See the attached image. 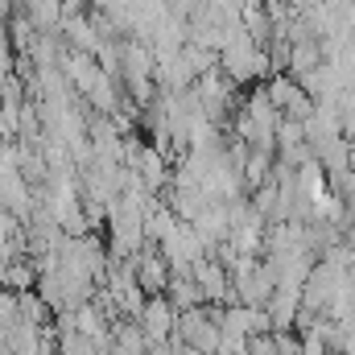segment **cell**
Here are the masks:
<instances>
[{"label":"cell","mask_w":355,"mask_h":355,"mask_svg":"<svg viewBox=\"0 0 355 355\" xmlns=\"http://www.w3.org/2000/svg\"><path fill=\"white\" fill-rule=\"evenodd\" d=\"M8 37H12V50H17V54H29V50H33V42H37L42 33L29 25V17H25V12H17V17L8 21Z\"/></svg>","instance_id":"9"},{"label":"cell","mask_w":355,"mask_h":355,"mask_svg":"<svg viewBox=\"0 0 355 355\" xmlns=\"http://www.w3.org/2000/svg\"><path fill=\"white\" fill-rule=\"evenodd\" d=\"M62 42H67V50H83V54H95L103 37L95 33L91 17H67V21H62Z\"/></svg>","instance_id":"7"},{"label":"cell","mask_w":355,"mask_h":355,"mask_svg":"<svg viewBox=\"0 0 355 355\" xmlns=\"http://www.w3.org/2000/svg\"><path fill=\"white\" fill-rule=\"evenodd\" d=\"M219 71H223V79L236 83V87H261L268 75H272L268 46H257L248 33L232 37V42L219 50Z\"/></svg>","instance_id":"1"},{"label":"cell","mask_w":355,"mask_h":355,"mask_svg":"<svg viewBox=\"0 0 355 355\" xmlns=\"http://www.w3.org/2000/svg\"><path fill=\"white\" fill-rule=\"evenodd\" d=\"M58 71L67 75V83L75 87L79 99H87L91 91H95V83L107 75V71L99 67V58H95V54H83V50H67V54H62V62H58Z\"/></svg>","instance_id":"5"},{"label":"cell","mask_w":355,"mask_h":355,"mask_svg":"<svg viewBox=\"0 0 355 355\" xmlns=\"http://www.w3.org/2000/svg\"><path fill=\"white\" fill-rule=\"evenodd\" d=\"M157 248H162V257L170 261L174 272H190L198 261H207V257H211V252H207V244H202V236H198L190 223H182V219L166 232V240H162Z\"/></svg>","instance_id":"2"},{"label":"cell","mask_w":355,"mask_h":355,"mask_svg":"<svg viewBox=\"0 0 355 355\" xmlns=\"http://www.w3.org/2000/svg\"><path fill=\"white\" fill-rule=\"evenodd\" d=\"M302 145H310L306 141V124L302 120H281V128H277V157L281 153H293Z\"/></svg>","instance_id":"10"},{"label":"cell","mask_w":355,"mask_h":355,"mask_svg":"<svg viewBox=\"0 0 355 355\" xmlns=\"http://www.w3.org/2000/svg\"><path fill=\"white\" fill-rule=\"evenodd\" d=\"M141 331H145V339H149V352H153V347H166V343H174V335H178V310L170 306V297H166V293L145 302Z\"/></svg>","instance_id":"3"},{"label":"cell","mask_w":355,"mask_h":355,"mask_svg":"<svg viewBox=\"0 0 355 355\" xmlns=\"http://www.w3.org/2000/svg\"><path fill=\"white\" fill-rule=\"evenodd\" d=\"M12 17H17V12H12V0H0V21H4V25H8V21H12Z\"/></svg>","instance_id":"11"},{"label":"cell","mask_w":355,"mask_h":355,"mask_svg":"<svg viewBox=\"0 0 355 355\" xmlns=\"http://www.w3.org/2000/svg\"><path fill=\"white\" fill-rule=\"evenodd\" d=\"M132 268H137V281H141V289H145L149 297H162V293L170 289V281H174V268L162 257L157 244H145V248L132 257Z\"/></svg>","instance_id":"4"},{"label":"cell","mask_w":355,"mask_h":355,"mask_svg":"<svg viewBox=\"0 0 355 355\" xmlns=\"http://www.w3.org/2000/svg\"><path fill=\"white\" fill-rule=\"evenodd\" d=\"M21 12L29 17V25H33L37 33H62V21H67L62 0H29Z\"/></svg>","instance_id":"6"},{"label":"cell","mask_w":355,"mask_h":355,"mask_svg":"<svg viewBox=\"0 0 355 355\" xmlns=\"http://www.w3.org/2000/svg\"><path fill=\"white\" fill-rule=\"evenodd\" d=\"M352 170H355V141H352Z\"/></svg>","instance_id":"12"},{"label":"cell","mask_w":355,"mask_h":355,"mask_svg":"<svg viewBox=\"0 0 355 355\" xmlns=\"http://www.w3.org/2000/svg\"><path fill=\"white\" fill-rule=\"evenodd\" d=\"M182 54H186V62H190L194 79H202V75H215V71H219V50H207V46L186 42V46H182Z\"/></svg>","instance_id":"8"}]
</instances>
